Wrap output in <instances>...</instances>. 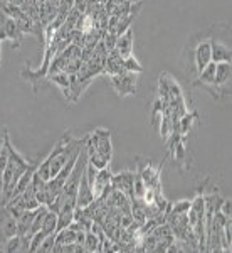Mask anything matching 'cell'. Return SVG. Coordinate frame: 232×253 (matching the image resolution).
Segmentation results:
<instances>
[{
    "label": "cell",
    "mask_w": 232,
    "mask_h": 253,
    "mask_svg": "<svg viewBox=\"0 0 232 253\" xmlns=\"http://www.w3.org/2000/svg\"><path fill=\"white\" fill-rule=\"evenodd\" d=\"M86 147L95 149L106 164L113 159V144H111V132L103 126H98L91 133L86 135Z\"/></svg>",
    "instance_id": "6da1fadb"
},
{
    "label": "cell",
    "mask_w": 232,
    "mask_h": 253,
    "mask_svg": "<svg viewBox=\"0 0 232 253\" xmlns=\"http://www.w3.org/2000/svg\"><path fill=\"white\" fill-rule=\"evenodd\" d=\"M136 73L125 71L120 73V75L109 76V83H111L118 96H132L136 93Z\"/></svg>",
    "instance_id": "7a4b0ae2"
},
{
    "label": "cell",
    "mask_w": 232,
    "mask_h": 253,
    "mask_svg": "<svg viewBox=\"0 0 232 253\" xmlns=\"http://www.w3.org/2000/svg\"><path fill=\"white\" fill-rule=\"evenodd\" d=\"M190 56H192V71L199 73L202 71L207 64L212 61V51H210V39H202L200 42L195 46L194 51H190Z\"/></svg>",
    "instance_id": "3957f363"
},
{
    "label": "cell",
    "mask_w": 232,
    "mask_h": 253,
    "mask_svg": "<svg viewBox=\"0 0 232 253\" xmlns=\"http://www.w3.org/2000/svg\"><path fill=\"white\" fill-rule=\"evenodd\" d=\"M17 235V219L5 206H0V247Z\"/></svg>",
    "instance_id": "277c9868"
},
{
    "label": "cell",
    "mask_w": 232,
    "mask_h": 253,
    "mask_svg": "<svg viewBox=\"0 0 232 253\" xmlns=\"http://www.w3.org/2000/svg\"><path fill=\"white\" fill-rule=\"evenodd\" d=\"M22 32L17 27L14 19L10 17H3L2 19V27H0V39L2 41H10L12 47L19 49L20 44H22Z\"/></svg>",
    "instance_id": "5b68a950"
},
{
    "label": "cell",
    "mask_w": 232,
    "mask_h": 253,
    "mask_svg": "<svg viewBox=\"0 0 232 253\" xmlns=\"http://www.w3.org/2000/svg\"><path fill=\"white\" fill-rule=\"evenodd\" d=\"M133 181H135V172H120L113 174L111 177V187L118 193L125 194L126 198H132V189H133Z\"/></svg>",
    "instance_id": "8992f818"
},
{
    "label": "cell",
    "mask_w": 232,
    "mask_h": 253,
    "mask_svg": "<svg viewBox=\"0 0 232 253\" xmlns=\"http://www.w3.org/2000/svg\"><path fill=\"white\" fill-rule=\"evenodd\" d=\"M111 177H113V172L109 169V166L103 167V169H98L96 174H95V179H93V193H95V198H101L104 191L111 186Z\"/></svg>",
    "instance_id": "52a82bcc"
},
{
    "label": "cell",
    "mask_w": 232,
    "mask_h": 253,
    "mask_svg": "<svg viewBox=\"0 0 232 253\" xmlns=\"http://www.w3.org/2000/svg\"><path fill=\"white\" fill-rule=\"evenodd\" d=\"M95 193H93V187L88 181L86 172L83 174L79 182V187H77V196H76V208H86L95 201Z\"/></svg>",
    "instance_id": "ba28073f"
},
{
    "label": "cell",
    "mask_w": 232,
    "mask_h": 253,
    "mask_svg": "<svg viewBox=\"0 0 232 253\" xmlns=\"http://www.w3.org/2000/svg\"><path fill=\"white\" fill-rule=\"evenodd\" d=\"M210 51H212L214 63H231V58H232L231 46L224 44L222 41H219L215 38L210 39Z\"/></svg>",
    "instance_id": "9c48e42d"
},
{
    "label": "cell",
    "mask_w": 232,
    "mask_h": 253,
    "mask_svg": "<svg viewBox=\"0 0 232 253\" xmlns=\"http://www.w3.org/2000/svg\"><path fill=\"white\" fill-rule=\"evenodd\" d=\"M115 51L121 58H128V56L133 54V29H126L123 34H120L116 38V46Z\"/></svg>",
    "instance_id": "30bf717a"
},
{
    "label": "cell",
    "mask_w": 232,
    "mask_h": 253,
    "mask_svg": "<svg viewBox=\"0 0 232 253\" xmlns=\"http://www.w3.org/2000/svg\"><path fill=\"white\" fill-rule=\"evenodd\" d=\"M232 66L231 63H215V86L226 89L231 83Z\"/></svg>",
    "instance_id": "8fae6325"
},
{
    "label": "cell",
    "mask_w": 232,
    "mask_h": 253,
    "mask_svg": "<svg viewBox=\"0 0 232 253\" xmlns=\"http://www.w3.org/2000/svg\"><path fill=\"white\" fill-rule=\"evenodd\" d=\"M56 228H58V213L49 210L47 214L44 216V221H42V226H40V233L44 236H49V235H56Z\"/></svg>",
    "instance_id": "7c38bea8"
},
{
    "label": "cell",
    "mask_w": 232,
    "mask_h": 253,
    "mask_svg": "<svg viewBox=\"0 0 232 253\" xmlns=\"http://www.w3.org/2000/svg\"><path fill=\"white\" fill-rule=\"evenodd\" d=\"M51 80H52V83L58 84V86L63 89L64 96L69 98V93H71V76L64 71H58V73H52Z\"/></svg>",
    "instance_id": "4fadbf2b"
},
{
    "label": "cell",
    "mask_w": 232,
    "mask_h": 253,
    "mask_svg": "<svg viewBox=\"0 0 232 253\" xmlns=\"http://www.w3.org/2000/svg\"><path fill=\"white\" fill-rule=\"evenodd\" d=\"M74 221V210H69V208H63L58 211V228H56V233L59 230H64L69 224Z\"/></svg>",
    "instance_id": "5bb4252c"
},
{
    "label": "cell",
    "mask_w": 232,
    "mask_h": 253,
    "mask_svg": "<svg viewBox=\"0 0 232 253\" xmlns=\"http://www.w3.org/2000/svg\"><path fill=\"white\" fill-rule=\"evenodd\" d=\"M99 245H101L99 236L93 233L91 230H88L86 236H84V242H83L84 252H99Z\"/></svg>",
    "instance_id": "9a60e30c"
},
{
    "label": "cell",
    "mask_w": 232,
    "mask_h": 253,
    "mask_svg": "<svg viewBox=\"0 0 232 253\" xmlns=\"http://www.w3.org/2000/svg\"><path fill=\"white\" fill-rule=\"evenodd\" d=\"M123 66L126 71H132V73H136V75H140L141 71H143V68H141V64L138 63L135 56H128V58H123Z\"/></svg>",
    "instance_id": "2e32d148"
},
{
    "label": "cell",
    "mask_w": 232,
    "mask_h": 253,
    "mask_svg": "<svg viewBox=\"0 0 232 253\" xmlns=\"http://www.w3.org/2000/svg\"><path fill=\"white\" fill-rule=\"evenodd\" d=\"M190 208H192V201L190 199H184V201H178L173 206H170V211L177 214H187Z\"/></svg>",
    "instance_id": "e0dca14e"
},
{
    "label": "cell",
    "mask_w": 232,
    "mask_h": 253,
    "mask_svg": "<svg viewBox=\"0 0 232 253\" xmlns=\"http://www.w3.org/2000/svg\"><path fill=\"white\" fill-rule=\"evenodd\" d=\"M56 248V235H49L44 238V242L40 243V247L37 248V252H44V253H49V252H54Z\"/></svg>",
    "instance_id": "ac0fdd59"
},
{
    "label": "cell",
    "mask_w": 232,
    "mask_h": 253,
    "mask_svg": "<svg viewBox=\"0 0 232 253\" xmlns=\"http://www.w3.org/2000/svg\"><path fill=\"white\" fill-rule=\"evenodd\" d=\"M219 211L226 216V218H231L232 216V201L231 198L229 199H224V201L221 203V208H219Z\"/></svg>",
    "instance_id": "d6986e66"
},
{
    "label": "cell",
    "mask_w": 232,
    "mask_h": 253,
    "mask_svg": "<svg viewBox=\"0 0 232 253\" xmlns=\"http://www.w3.org/2000/svg\"><path fill=\"white\" fill-rule=\"evenodd\" d=\"M7 135H9V132H7V130H3V132L0 133V152H2V150H3V147H5Z\"/></svg>",
    "instance_id": "ffe728a7"
},
{
    "label": "cell",
    "mask_w": 232,
    "mask_h": 253,
    "mask_svg": "<svg viewBox=\"0 0 232 253\" xmlns=\"http://www.w3.org/2000/svg\"><path fill=\"white\" fill-rule=\"evenodd\" d=\"M108 2V0H99V3H106Z\"/></svg>",
    "instance_id": "44dd1931"
}]
</instances>
